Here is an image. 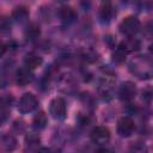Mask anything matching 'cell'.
Instances as JSON below:
<instances>
[{"label":"cell","instance_id":"6da1fadb","mask_svg":"<svg viewBox=\"0 0 153 153\" xmlns=\"http://www.w3.org/2000/svg\"><path fill=\"white\" fill-rule=\"evenodd\" d=\"M118 29H120L121 33H123L124 36L131 37L140 30V20L136 17H133V16L127 17L121 22Z\"/></svg>","mask_w":153,"mask_h":153},{"label":"cell","instance_id":"7a4b0ae2","mask_svg":"<svg viewBox=\"0 0 153 153\" xmlns=\"http://www.w3.org/2000/svg\"><path fill=\"white\" fill-rule=\"evenodd\" d=\"M37 105H38L37 98L32 93H25L19 99L18 110L22 114H27V112H32L37 108Z\"/></svg>","mask_w":153,"mask_h":153},{"label":"cell","instance_id":"3957f363","mask_svg":"<svg viewBox=\"0 0 153 153\" xmlns=\"http://www.w3.org/2000/svg\"><path fill=\"white\" fill-rule=\"evenodd\" d=\"M49 112L55 120H63L66 117V112H67L66 102L60 97L53 99L50 103V106H49Z\"/></svg>","mask_w":153,"mask_h":153},{"label":"cell","instance_id":"277c9868","mask_svg":"<svg viewBox=\"0 0 153 153\" xmlns=\"http://www.w3.org/2000/svg\"><path fill=\"white\" fill-rule=\"evenodd\" d=\"M135 129V124H134V121L128 117V116H124V117H121L117 122V133L120 134V136L122 137H128L133 134Z\"/></svg>","mask_w":153,"mask_h":153},{"label":"cell","instance_id":"5b68a950","mask_svg":"<svg viewBox=\"0 0 153 153\" xmlns=\"http://www.w3.org/2000/svg\"><path fill=\"white\" fill-rule=\"evenodd\" d=\"M91 140L97 145H105L110 140V130L103 126L96 127L91 131Z\"/></svg>","mask_w":153,"mask_h":153},{"label":"cell","instance_id":"8992f818","mask_svg":"<svg viewBox=\"0 0 153 153\" xmlns=\"http://www.w3.org/2000/svg\"><path fill=\"white\" fill-rule=\"evenodd\" d=\"M135 94H136V86L134 82L127 81V82L122 84V86L120 88V97L122 100L129 102L135 97Z\"/></svg>","mask_w":153,"mask_h":153},{"label":"cell","instance_id":"52a82bcc","mask_svg":"<svg viewBox=\"0 0 153 153\" xmlns=\"http://www.w3.org/2000/svg\"><path fill=\"white\" fill-rule=\"evenodd\" d=\"M32 79H33V74H32L31 69L27 67L20 68L16 74V81L20 86H25V85L30 84L32 81Z\"/></svg>","mask_w":153,"mask_h":153},{"label":"cell","instance_id":"ba28073f","mask_svg":"<svg viewBox=\"0 0 153 153\" xmlns=\"http://www.w3.org/2000/svg\"><path fill=\"white\" fill-rule=\"evenodd\" d=\"M59 16H60V18H61L63 22H67V23L73 22V20L76 18L75 11H74L72 7H69V6H62V7H60V10H59Z\"/></svg>","mask_w":153,"mask_h":153},{"label":"cell","instance_id":"9c48e42d","mask_svg":"<svg viewBox=\"0 0 153 153\" xmlns=\"http://www.w3.org/2000/svg\"><path fill=\"white\" fill-rule=\"evenodd\" d=\"M99 16H100V18H102L103 22H109L110 18L112 17V6H111V2L109 0L103 1L102 6H100Z\"/></svg>","mask_w":153,"mask_h":153},{"label":"cell","instance_id":"30bf717a","mask_svg":"<svg viewBox=\"0 0 153 153\" xmlns=\"http://www.w3.org/2000/svg\"><path fill=\"white\" fill-rule=\"evenodd\" d=\"M24 62H25V67H27V68H30V69H35V68H37V67H39V66L42 65L43 60H42V57H39L38 55L29 54V55H26Z\"/></svg>","mask_w":153,"mask_h":153},{"label":"cell","instance_id":"8fae6325","mask_svg":"<svg viewBox=\"0 0 153 153\" xmlns=\"http://www.w3.org/2000/svg\"><path fill=\"white\" fill-rule=\"evenodd\" d=\"M120 47L128 54V53H131V51H134V50H137V49L140 48V42H139L137 39H135V38L129 37V39L122 42Z\"/></svg>","mask_w":153,"mask_h":153},{"label":"cell","instance_id":"7c38bea8","mask_svg":"<svg viewBox=\"0 0 153 153\" xmlns=\"http://www.w3.org/2000/svg\"><path fill=\"white\" fill-rule=\"evenodd\" d=\"M29 17V11L25 7H17L12 12V18L16 19L17 22H24Z\"/></svg>","mask_w":153,"mask_h":153},{"label":"cell","instance_id":"4fadbf2b","mask_svg":"<svg viewBox=\"0 0 153 153\" xmlns=\"http://www.w3.org/2000/svg\"><path fill=\"white\" fill-rule=\"evenodd\" d=\"M32 123H33V127L36 129H43L47 126V116H45V114L41 111L38 115L35 116Z\"/></svg>","mask_w":153,"mask_h":153},{"label":"cell","instance_id":"5bb4252c","mask_svg":"<svg viewBox=\"0 0 153 153\" xmlns=\"http://www.w3.org/2000/svg\"><path fill=\"white\" fill-rule=\"evenodd\" d=\"M39 33H41L39 26L32 24V25H30V26L26 29V31H25V37H26L27 39L32 41V39H36V38L39 36Z\"/></svg>","mask_w":153,"mask_h":153},{"label":"cell","instance_id":"9a60e30c","mask_svg":"<svg viewBox=\"0 0 153 153\" xmlns=\"http://www.w3.org/2000/svg\"><path fill=\"white\" fill-rule=\"evenodd\" d=\"M126 54H127V53H126L121 47H118V48L115 50V53L112 54V60H114L115 62H117V63H121V62L124 61Z\"/></svg>","mask_w":153,"mask_h":153},{"label":"cell","instance_id":"2e32d148","mask_svg":"<svg viewBox=\"0 0 153 153\" xmlns=\"http://www.w3.org/2000/svg\"><path fill=\"white\" fill-rule=\"evenodd\" d=\"M142 99L146 102H151L153 99V88L152 87H146L142 91Z\"/></svg>","mask_w":153,"mask_h":153},{"label":"cell","instance_id":"e0dca14e","mask_svg":"<svg viewBox=\"0 0 153 153\" xmlns=\"http://www.w3.org/2000/svg\"><path fill=\"white\" fill-rule=\"evenodd\" d=\"M143 32L147 35V36H153V22H149L145 25V29H143Z\"/></svg>","mask_w":153,"mask_h":153},{"label":"cell","instance_id":"ac0fdd59","mask_svg":"<svg viewBox=\"0 0 153 153\" xmlns=\"http://www.w3.org/2000/svg\"><path fill=\"white\" fill-rule=\"evenodd\" d=\"M7 29H10V23L6 24V19L4 18V19H1V31L5 32Z\"/></svg>","mask_w":153,"mask_h":153}]
</instances>
